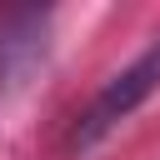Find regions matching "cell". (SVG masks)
Returning a JSON list of instances; mask_svg holds the SVG:
<instances>
[{
	"instance_id": "7a4b0ae2",
	"label": "cell",
	"mask_w": 160,
	"mask_h": 160,
	"mask_svg": "<svg viewBox=\"0 0 160 160\" xmlns=\"http://www.w3.org/2000/svg\"><path fill=\"white\" fill-rule=\"evenodd\" d=\"M50 50L45 5H0V90H20Z\"/></svg>"
},
{
	"instance_id": "6da1fadb",
	"label": "cell",
	"mask_w": 160,
	"mask_h": 160,
	"mask_svg": "<svg viewBox=\"0 0 160 160\" xmlns=\"http://www.w3.org/2000/svg\"><path fill=\"white\" fill-rule=\"evenodd\" d=\"M155 90H160V40H155L135 65H125V70L95 95V105H90V110L75 120V130H70V150H90L100 135H110V130H115L145 95H155Z\"/></svg>"
}]
</instances>
